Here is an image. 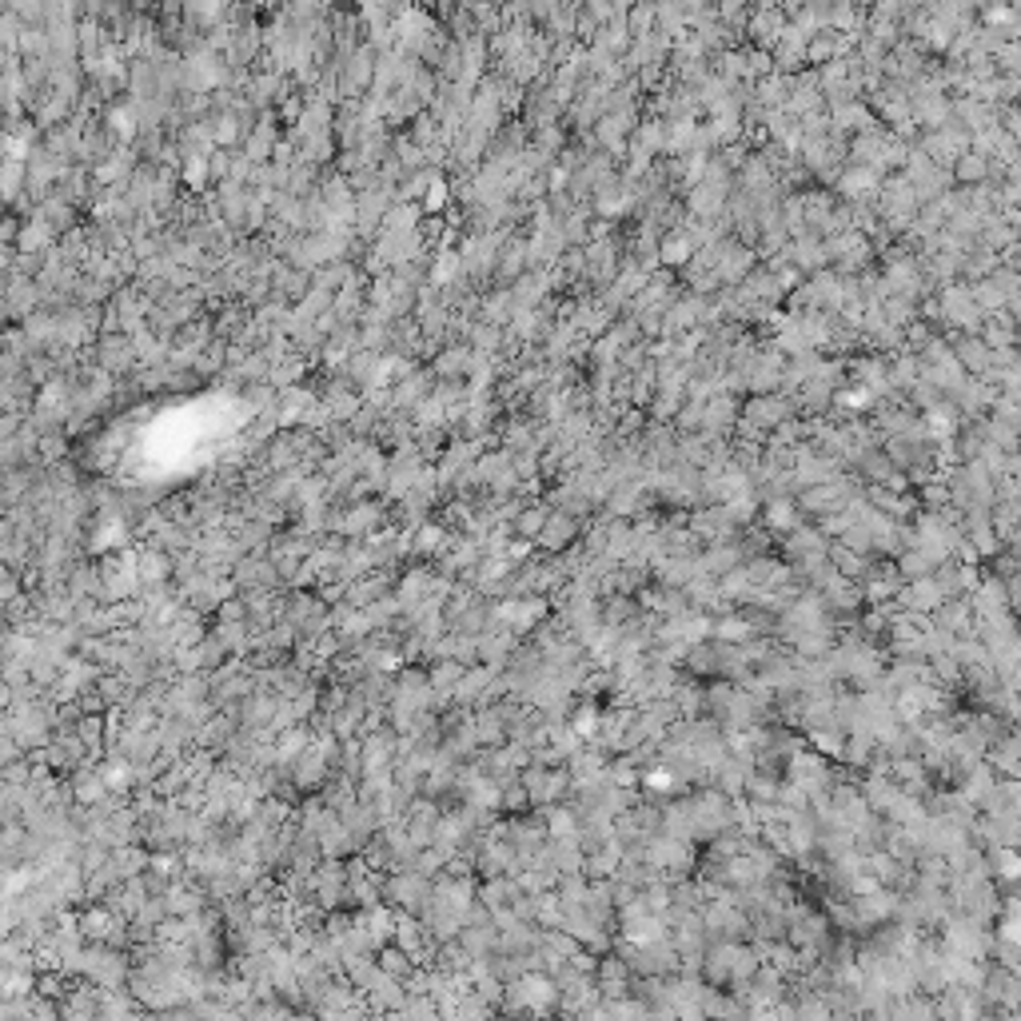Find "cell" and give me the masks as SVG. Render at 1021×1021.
Wrapping results in <instances>:
<instances>
[{
	"label": "cell",
	"instance_id": "cell-1",
	"mask_svg": "<svg viewBox=\"0 0 1021 1021\" xmlns=\"http://www.w3.org/2000/svg\"><path fill=\"white\" fill-rule=\"evenodd\" d=\"M4 710H8V734H12L20 754H40L52 742V734H56V702L48 694L16 698Z\"/></svg>",
	"mask_w": 1021,
	"mask_h": 1021
},
{
	"label": "cell",
	"instance_id": "cell-2",
	"mask_svg": "<svg viewBox=\"0 0 1021 1021\" xmlns=\"http://www.w3.org/2000/svg\"><path fill=\"white\" fill-rule=\"evenodd\" d=\"M383 906H391L395 914L423 918V910L431 906V878H423L415 870L383 874Z\"/></svg>",
	"mask_w": 1021,
	"mask_h": 1021
},
{
	"label": "cell",
	"instance_id": "cell-3",
	"mask_svg": "<svg viewBox=\"0 0 1021 1021\" xmlns=\"http://www.w3.org/2000/svg\"><path fill=\"white\" fill-rule=\"evenodd\" d=\"M36 762L48 770V774H56V778H68V774H76L84 762H92L88 758V750L80 746V738L76 734H52V742L36 754Z\"/></svg>",
	"mask_w": 1021,
	"mask_h": 1021
},
{
	"label": "cell",
	"instance_id": "cell-4",
	"mask_svg": "<svg viewBox=\"0 0 1021 1021\" xmlns=\"http://www.w3.org/2000/svg\"><path fill=\"white\" fill-rule=\"evenodd\" d=\"M794 399H786V395H754L746 407H742V415L738 419H746L750 427H758V431H778L786 419H794Z\"/></svg>",
	"mask_w": 1021,
	"mask_h": 1021
},
{
	"label": "cell",
	"instance_id": "cell-5",
	"mask_svg": "<svg viewBox=\"0 0 1021 1021\" xmlns=\"http://www.w3.org/2000/svg\"><path fill=\"white\" fill-rule=\"evenodd\" d=\"M232 714H236L240 730H252V734H276L280 698H276V694H268V690H256V694H248V698H244Z\"/></svg>",
	"mask_w": 1021,
	"mask_h": 1021
},
{
	"label": "cell",
	"instance_id": "cell-6",
	"mask_svg": "<svg viewBox=\"0 0 1021 1021\" xmlns=\"http://www.w3.org/2000/svg\"><path fill=\"white\" fill-rule=\"evenodd\" d=\"M92 363L112 375V379H124L132 367H136V347L128 336H96L92 343Z\"/></svg>",
	"mask_w": 1021,
	"mask_h": 1021
},
{
	"label": "cell",
	"instance_id": "cell-7",
	"mask_svg": "<svg viewBox=\"0 0 1021 1021\" xmlns=\"http://www.w3.org/2000/svg\"><path fill=\"white\" fill-rule=\"evenodd\" d=\"M100 994H104L100 986H92V982H84V978H72V982H68V990H64V998L56 1002L60 1021H96Z\"/></svg>",
	"mask_w": 1021,
	"mask_h": 1021
},
{
	"label": "cell",
	"instance_id": "cell-8",
	"mask_svg": "<svg viewBox=\"0 0 1021 1021\" xmlns=\"http://www.w3.org/2000/svg\"><path fill=\"white\" fill-rule=\"evenodd\" d=\"M631 970L619 954H607L599 966H595V990H599V1002H623L631 998Z\"/></svg>",
	"mask_w": 1021,
	"mask_h": 1021
},
{
	"label": "cell",
	"instance_id": "cell-9",
	"mask_svg": "<svg viewBox=\"0 0 1021 1021\" xmlns=\"http://www.w3.org/2000/svg\"><path fill=\"white\" fill-rule=\"evenodd\" d=\"M208 906H212V902H208L204 886L192 882L188 874H184L180 882H172L168 894H164V914H168V918H196V914L208 910Z\"/></svg>",
	"mask_w": 1021,
	"mask_h": 1021
},
{
	"label": "cell",
	"instance_id": "cell-10",
	"mask_svg": "<svg viewBox=\"0 0 1021 1021\" xmlns=\"http://www.w3.org/2000/svg\"><path fill=\"white\" fill-rule=\"evenodd\" d=\"M132 567H136L140 591H152V587H164V583H172L176 559H172V555H164V551H156V547L148 543V547H140V551L132 555Z\"/></svg>",
	"mask_w": 1021,
	"mask_h": 1021
},
{
	"label": "cell",
	"instance_id": "cell-11",
	"mask_svg": "<svg viewBox=\"0 0 1021 1021\" xmlns=\"http://www.w3.org/2000/svg\"><path fill=\"white\" fill-rule=\"evenodd\" d=\"M236 734H240V722H236V714H232V710H216V714H212V718H208V722L196 730V750H204V754L220 758Z\"/></svg>",
	"mask_w": 1021,
	"mask_h": 1021
},
{
	"label": "cell",
	"instance_id": "cell-12",
	"mask_svg": "<svg viewBox=\"0 0 1021 1021\" xmlns=\"http://www.w3.org/2000/svg\"><path fill=\"white\" fill-rule=\"evenodd\" d=\"M754 264H758V252H754V248H746V244H738V240H726L714 276H718L726 288H738V284L754 272Z\"/></svg>",
	"mask_w": 1021,
	"mask_h": 1021
},
{
	"label": "cell",
	"instance_id": "cell-13",
	"mask_svg": "<svg viewBox=\"0 0 1021 1021\" xmlns=\"http://www.w3.org/2000/svg\"><path fill=\"white\" fill-rule=\"evenodd\" d=\"M363 1006H367V1014H371V1018L399 1014V1010L407 1006V990H403L399 982H391V978L375 974V978H371V986L363 990Z\"/></svg>",
	"mask_w": 1021,
	"mask_h": 1021
},
{
	"label": "cell",
	"instance_id": "cell-14",
	"mask_svg": "<svg viewBox=\"0 0 1021 1021\" xmlns=\"http://www.w3.org/2000/svg\"><path fill=\"white\" fill-rule=\"evenodd\" d=\"M280 128H276V120L272 116H260V124L244 136V160H252L256 168H264V164H272V156H276V148H280Z\"/></svg>",
	"mask_w": 1021,
	"mask_h": 1021
},
{
	"label": "cell",
	"instance_id": "cell-15",
	"mask_svg": "<svg viewBox=\"0 0 1021 1021\" xmlns=\"http://www.w3.org/2000/svg\"><path fill=\"white\" fill-rule=\"evenodd\" d=\"M76 930L84 942H112V934L120 930V918H112V910L104 902H92V906H80L76 910Z\"/></svg>",
	"mask_w": 1021,
	"mask_h": 1021
},
{
	"label": "cell",
	"instance_id": "cell-16",
	"mask_svg": "<svg viewBox=\"0 0 1021 1021\" xmlns=\"http://www.w3.org/2000/svg\"><path fill=\"white\" fill-rule=\"evenodd\" d=\"M575 539H579V519H571L567 511H551L543 531H539V539H535V547H543L547 555H563Z\"/></svg>",
	"mask_w": 1021,
	"mask_h": 1021
},
{
	"label": "cell",
	"instance_id": "cell-17",
	"mask_svg": "<svg viewBox=\"0 0 1021 1021\" xmlns=\"http://www.w3.org/2000/svg\"><path fill=\"white\" fill-rule=\"evenodd\" d=\"M527 276V240H507L495 256V268H491V280L499 288H511L515 280Z\"/></svg>",
	"mask_w": 1021,
	"mask_h": 1021
},
{
	"label": "cell",
	"instance_id": "cell-18",
	"mask_svg": "<svg viewBox=\"0 0 1021 1021\" xmlns=\"http://www.w3.org/2000/svg\"><path fill=\"white\" fill-rule=\"evenodd\" d=\"M750 16H754V24H750L746 32H750L754 48L770 52V48L782 40V32H786V16H782V8H754Z\"/></svg>",
	"mask_w": 1021,
	"mask_h": 1021
},
{
	"label": "cell",
	"instance_id": "cell-19",
	"mask_svg": "<svg viewBox=\"0 0 1021 1021\" xmlns=\"http://www.w3.org/2000/svg\"><path fill=\"white\" fill-rule=\"evenodd\" d=\"M726 208V196L718 188H706V184H694L686 188V212L690 220H718Z\"/></svg>",
	"mask_w": 1021,
	"mask_h": 1021
},
{
	"label": "cell",
	"instance_id": "cell-20",
	"mask_svg": "<svg viewBox=\"0 0 1021 1021\" xmlns=\"http://www.w3.org/2000/svg\"><path fill=\"white\" fill-rule=\"evenodd\" d=\"M72 734L80 738V746L88 750V758H100L104 746H108V718H104V714H80V722H76Z\"/></svg>",
	"mask_w": 1021,
	"mask_h": 1021
},
{
	"label": "cell",
	"instance_id": "cell-21",
	"mask_svg": "<svg viewBox=\"0 0 1021 1021\" xmlns=\"http://www.w3.org/2000/svg\"><path fill=\"white\" fill-rule=\"evenodd\" d=\"M375 966H379L383 978H391V982H399V986L419 970L415 958H407L399 946H379V950H375Z\"/></svg>",
	"mask_w": 1021,
	"mask_h": 1021
},
{
	"label": "cell",
	"instance_id": "cell-22",
	"mask_svg": "<svg viewBox=\"0 0 1021 1021\" xmlns=\"http://www.w3.org/2000/svg\"><path fill=\"white\" fill-rule=\"evenodd\" d=\"M108 866H112V874H116L120 882L140 878V874L148 870V850H144V846H120V850H112Z\"/></svg>",
	"mask_w": 1021,
	"mask_h": 1021
},
{
	"label": "cell",
	"instance_id": "cell-23",
	"mask_svg": "<svg viewBox=\"0 0 1021 1021\" xmlns=\"http://www.w3.org/2000/svg\"><path fill=\"white\" fill-rule=\"evenodd\" d=\"M547 515H551V507H547V503H527V507L511 519V535H515V539L535 543V539H539V531H543V523H547Z\"/></svg>",
	"mask_w": 1021,
	"mask_h": 1021
},
{
	"label": "cell",
	"instance_id": "cell-24",
	"mask_svg": "<svg viewBox=\"0 0 1021 1021\" xmlns=\"http://www.w3.org/2000/svg\"><path fill=\"white\" fill-rule=\"evenodd\" d=\"M834 184H838V192H846V196L858 204V200H862V192H874V188H878V176H874V172H866V168H846Z\"/></svg>",
	"mask_w": 1021,
	"mask_h": 1021
},
{
	"label": "cell",
	"instance_id": "cell-25",
	"mask_svg": "<svg viewBox=\"0 0 1021 1021\" xmlns=\"http://www.w3.org/2000/svg\"><path fill=\"white\" fill-rule=\"evenodd\" d=\"M64 990H68V978H64L60 970H36L32 994H36L40 1002H60V998H64Z\"/></svg>",
	"mask_w": 1021,
	"mask_h": 1021
},
{
	"label": "cell",
	"instance_id": "cell-26",
	"mask_svg": "<svg viewBox=\"0 0 1021 1021\" xmlns=\"http://www.w3.org/2000/svg\"><path fill=\"white\" fill-rule=\"evenodd\" d=\"M922 503H926V511L930 515H938V511H946L954 499H950V487H946V479H926V487H922Z\"/></svg>",
	"mask_w": 1021,
	"mask_h": 1021
},
{
	"label": "cell",
	"instance_id": "cell-27",
	"mask_svg": "<svg viewBox=\"0 0 1021 1021\" xmlns=\"http://www.w3.org/2000/svg\"><path fill=\"white\" fill-rule=\"evenodd\" d=\"M798 519H802V515L794 511V503H790V499H770V503H766V523L794 531V527H798Z\"/></svg>",
	"mask_w": 1021,
	"mask_h": 1021
},
{
	"label": "cell",
	"instance_id": "cell-28",
	"mask_svg": "<svg viewBox=\"0 0 1021 1021\" xmlns=\"http://www.w3.org/2000/svg\"><path fill=\"white\" fill-rule=\"evenodd\" d=\"M32 1006H36V994L32 998H0V1021H32Z\"/></svg>",
	"mask_w": 1021,
	"mask_h": 1021
},
{
	"label": "cell",
	"instance_id": "cell-29",
	"mask_svg": "<svg viewBox=\"0 0 1021 1021\" xmlns=\"http://www.w3.org/2000/svg\"><path fill=\"white\" fill-rule=\"evenodd\" d=\"M216 623H248V603H244L240 595L224 599V603L216 607Z\"/></svg>",
	"mask_w": 1021,
	"mask_h": 1021
},
{
	"label": "cell",
	"instance_id": "cell-30",
	"mask_svg": "<svg viewBox=\"0 0 1021 1021\" xmlns=\"http://www.w3.org/2000/svg\"><path fill=\"white\" fill-rule=\"evenodd\" d=\"M443 200H447V184H443V180H435V184L427 188V196H423L419 212H439V208H443Z\"/></svg>",
	"mask_w": 1021,
	"mask_h": 1021
},
{
	"label": "cell",
	"instance_id": "cell-31",
	"mask_svg": "<svg viewBox=\"0 0 1021 1021\" xmlns=\"http://www.w3.org/2000/svg\"><path fill=\"white\" fill-rule=\"evenodd\" d=\"M990 854L998 858L994 870H998L1002 878H1018V854H1014V850H990Z\"/></svg>",
	"mask_w": 1021,
	"mask_h": 1021
},
{
	"label": "cell",
	"instance_id": "cell-32",
	"mask_svg": "<svg viewBox=\"0 0 1021 1021\" xmlns=\"http://www.w3.org/2000/svg\"><path fill=\"white\" fill-rule=\"evenodd\" d=\"M647 1021H679V1018H675V1010H651Z\"/></svg>",
	"mask_w": 1021,
	"mask_h": 1021
},
{
	"label": "cell",
	"instance_id": "cell-33",
	"mask_svg": "<svg viewBox=\"0 0 1021 1021\" xmlns=\"http://www.w3.org/2000/svg\"><path fill=\"white\" fill-rule=\"evenodd\" d=\"M503 1021H523V1018H503Z\"/></svg>",
	"mask_w": 1021,
	"mask_h": 1021
}]
</instances>
